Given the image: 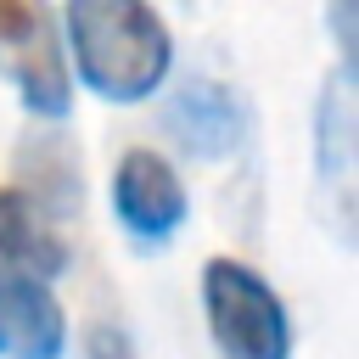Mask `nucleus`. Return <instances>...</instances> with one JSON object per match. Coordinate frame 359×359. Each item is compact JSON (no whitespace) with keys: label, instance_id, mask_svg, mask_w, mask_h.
Listing matches in <instances>:
<instances>
[{"label":"nucleus","instance_id":"423d86ee","mask_svg":"<svg viewBox=\"0 0 359 359\" xmlns=\"http://www.w3.org/2000/svg\"><path fill=\"white\" fill-rule=\"evenodd\" d=\"M67 314L34 275H0V359H62Z\"/></svg>","mask_w":359,"mask_h":359},{"label":"nucleus","instance_id":"20e7f679","mask_svg":"<svg viewBox=\"0 0 359 359\" xmlns=\"http://www.w3.org/2000/svg\"><path fill=\"white\" fill-rule=\"evenodd\" d=\"M112 208H118V219L135 241H168L185 224V180L174 174V163L163 151L135 146V151L118 157Z\"/></svg>","mask_w":359,"mask_h":359},{"label":"nucleus","instance_id":"0eeeda50","mask_svg":"<svg viewBox=\"0 0 359 359\" xmlns=\"http://www.w3.org/2000/svg\"><path fill=\"white\" fill-rule=\"evenodd\" d=\"M67 264V241L50 224V208H39L34 191L6 185L0 191V275H34L50 280Z\"/></svg>","mask_w":359,"mask_h":359},{"label":"nucleus","instance_id":"f257e3e1","mask_svg":"<svg viewBox=\"0 0 359 359\" xmlns=\"http://www.w3.org/2000/svg\"><path fill=\"white\" fill-rule=\"evenodd\" d=\"M62 28L79 79L101 101H146L174 67V39L140 0H79L62 11Z\"/></svg>","mask_w":359,"mask_h":359},{"label":"nucleus","instance_id":"1a4fd4ad","mask_svg":"<svg viewBox=\"0 0 359 359\" xmlns=\"http://www.w3.org/2000/svg\"><path fill=\"white\" fill-rule=\"evenodd\" d=\"M84 359H135V342L118 331V325H90L84 331Z\"/></svg>","mask_w":359,"mask_h":359},{"label":"nucleus","instance_id":"f03ea898","mask_svg":"<svg viewBox=\"0 0 359 359\" xmlns=\"http://www.w3.org/2000/svg\"><path fill=\"white\" fill-rule=\"evenodd\" d=\"M202 309H208L213 348L224 359H286L292 353V320H286L280 292L241 258H208Z\"/></svg>","mask_w":359,"mask_h":359},{"label":"nucleus","instance_id":"7ed1b4c3","mask_svg":"<svg viewBox=\"0 0 359 359\" xmlns=\"http://www.w3.org/2000/svg\"><path fill=\"white\" fill-rule=\"evenodd\" d=\"M0 73L22 90V107L34 118H67L73 84L67 56L56 45V17L45 6L0 0Z\"/></svg>","mask_w":359,"mask_h":359},{"label":"nucleus","instance_id":"39448f33","mask_svg":"<svg viewBox=\"0 0 359 359\" xmlns=\"http://www.w3.org/2000/svg\"><path fill=\"white\" fill-rule=\"evenodd\" d=\"M163 118H168L174 140L191 157H208V163L236 157L241 140H247V107H241V95L230 84H213V79H185L168 95Z\"/></svg>","mask_w":359,"mask_h":359},{"label":"nucleus","instance_id":"6e6552de","mask_svg":"<svg viewBox=\"0 0 359 359\" xmlns=\"http://www.w3.org/2000/svg\"><path fill=\"white\" fill-rule=\"evenodd\" d=\"M353 129H359L353 73L337 67L331 84L320 90V107H314V163H320V180L337 191L342 208H348V185H353Z\"/></svg>","mask_w":359,"mask_h":359}]
</instances>
